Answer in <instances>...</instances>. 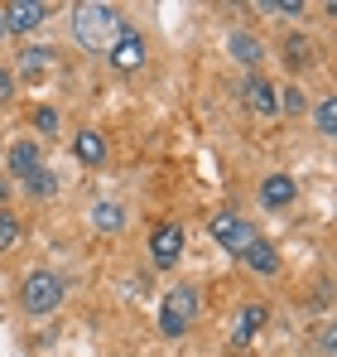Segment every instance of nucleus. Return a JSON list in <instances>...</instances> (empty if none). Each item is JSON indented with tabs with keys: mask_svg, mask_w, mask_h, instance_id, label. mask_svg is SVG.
<instances>
[{
	"mask_svg": "<svg viewBox=\"0 0 337 357\" xmlns=\"http://www.w3.org/2000/svg\"><path fill=\"white\" fill-rule=\"evenodd\" d=\"M72 34H77L82 49H92V54H111V44L125 34V20H120L116 5H97V0H87V5L72 10Z\"/></svg>",
	"mask_w": 337,
	"mask_h": 357,
	"instance_id": "nucleus-1",
	"label": "nucleus"
},
{
	"mask_svg": "<svg viewBox=\"0 0 337 357\" xmlns=\"http://www.w3.org/2000/svg\"><path fill=\"white\" fill-rule=\"evenodd\" d=\"M193 314H198V290H193V285H173L164 295V309H159V333H164V338L188 333Z\"/></svg>",
	"mask_w": 337,
	"mask_h": 357,
	"instance_id": "nucleus-2",
	"label": "nucleus"
},
{
	"mask_svg": "<svg viewBox=\"0 0 337 357\" xmlns=\"http://www.w3.org/2000/svg\"><path fill=\"white\" fill-rule=\"evenodd\" d=\"M19 304L29 309V314H49L63 304V280H58L54 271H34V275H24V285H19Z\"/></svg>",
	"mask_w": 337,
	"mask_h": 357,
	"instance_id": "nucleus-3",
	"label": "nucleus"
},
{
	"mask_svg": "<svg viewBox=\"0 0 337 357\" xmlns=\"http://www.w3.org/2000/svg\"><path fill=\"white\" fill-rule=\"evenodd\" d=\"M207 232H212V241H217V246L236 251V256H241V251H246V246L256 241V227H251V222H241L236 213H212Z\"/></svg>",
	"mask_w": 337,
	"mask_h": 357,
	"instance_id": "nucleus-4",
	"label": "nucleus"
},
{
	"mask_svg": "<svg viewBox=\"0 0 337 357\" xmlns=\"http://www.w3.org/2000/svg\"><path fill=\"white\" fill-rule=\"evenodd\" d=\"M0 15H5V29L29 34V29H39V24L49 20V5H44V0H10Z\"/></svg>",
	"mask_w": 337,
	"mask_h": 357,
	"instance_id": "nucleus-5",
	"label": "nucleus"
},
{
	"mask_svg": "<svg viewBox=\"0 0 337 357\" xmlns=\"http://www.w3.org/2000/svg\"><path fill=\"white\" fill-rule=\"evenodd\" d=\"M241 97H246V112H256V116H275L280 112V92H275V82L270 77H246V87H241Z\"/></svg>",
	"mask_w": 337,
	"mask_h": 357,
	"instance_id": "nucleus-6",
	"label": "nucleus"
},
{
	"mask_svg": "<svg viewBox=\"0 0 337 357\" xmlns=\"http://www.w3.org/2000/svg\"><path fill=\"white\" fill-rule=\"evenodd\" d=\"M111 63L120 68V73H135V68L145 63V39H140L135 29H125V34L111 44Z\"/></svg>",
	"mask_w": 337,
	"mask_h": 357,
	"instance_id": "nucleus-7",
	"label": "nucleus"
},
{
	"mask_svg": "<svg viewBox=\"0 0 337 357\" xmlns=\"http://www.w3.org/2000/svg\"><path fill=\"white\" fill-rule=\"evenodd\" d=\"M150 251H155V261H159V266H173V261H178V251H183V227L164 222V227L150 237Z\"/></svg>",
	"mask_w": 337,
	"mask_h": 357,
	"instance_id": "nucleus-8",
	"label": "nucleus"
},
{
	"mask_svg": "<svg viewBox=\"0 0 337 357\" xmlns=\"http://www.w3.org/2000/svg\"><path fill=\"white\" fill-rule=\"evenodd\" d=\"M241 261H246L256 275H275V271H280V256H275V246H270V241H260V237H256L251 246H246V251H241Z\"/></svg>",
	"mask_w": 337,
	"mask_h": 357,
	"instance_id": "nucleus-9",
	"label": "nucleus"
},
{
	"mask_svg": "<svg viewBox=\"0 0 337 357\" xmlns=\"http://www.w3.org/2000/svg\"><path fill=\"white\" fill-rule=\"evenodd\" d=\"M294 193H299V188H294L289 174H270L265 183H260V203H265V208H289Z\"/></svg>",
	"mask_w": 337,
	"mask_h": 357,
	"instance_id": "nucleus-10",
	"label": "nucleus"
},
{
	"mask_svg": "<svg viewBox=\"0 0 337 357\" xmlns=\"http://www.w3.org/2000/svg\"><path fill=\"white\" fill-rule=\"evenodd\" d=\"M10 169H15L19 178L39 174V150H34V140H19V145L10 150Z\"/></svg>",
	"mask_w": 337,
	"mask_h": 357,
	"instance_id": "nucleus-11",
	"label": "nucleus"
},
{
	"mask_svg": "<svg viewBox=\"0 0 337 357\" xmlns=\"http://www.w3.org/2000/svg\"><path fill=\"white\" fill-rule=\"evenodd\" d=\"M226 49H231V54H236L241 63H260V59H265V49H260V39H251L246 29H236V34L226 39Z\"/></svg>",
	"mask_w": 337,
	"mask_h": 357,
	"instance_id": "nucleus-12",
	"label": "nucleus"
},
{
	"mask_svg": "<svg viewBox=\"0 0 337 357\" xmlns=\"http://www.w3.org/2000/svg\"><path fill=\"white\" fill-rule=\"evenodd\" d=\"M280 54H284L289 68H308V63H313V44H308V39H299V34H289V39L280 44Z\"/></svg>",
	"mask_w": 337,
	"mask_h": 357,
	"instance_id": "nucleus-13",
	"label": "nucleus"
},
{
	"mask_svg": "<svg viewBox=\"0 0 337 357\" xmlns=\"http://www.w3.org/2000/svg\"><path fill=\"white\" fill-rule=\"evenodd\" d=\"M72 150H77V160H87V165H97V160L107 155V140H102L97 130H82V135L72 140Z\"/></svg>",
	"mask_w": 337,
	"mask_h": 357,
	"instance_id": "nucleus-14",
	"label": "nucleus"
},
{
	"mask_svg": "<svg viewBox=\"0 0 337 357\" xmlns=\"http://www.w3.org/2000/svg\"><path fill=\"white\" fill-rule=\"evenodd\" d=\"M265 319H270V314H265V304H246V314H241V328H236V343H246L256 328H265Z\"/></svg>",
	"mask_w": 337,
	"mask_h": 357,
	"instance_id": "nucleus-15",
	"label": "nucleus"
},
{
	"mask_svg": "<svg viewBox=\"0 0 337 357\" xmlns=\"http://www.w3.org/2000/svg\"><path fill=\"white\" fill-rule=\"evenodd\" d=\"M92 222H97L102 232H116L125 218H120V208H116V203H97V208H92Z\"/></svg>",
	"mask_w": 337,
	"mask_h": 357,
	"instance_id": "nucleus-16",
	"label": "nucleus"
},
{
	"mask_svg": "<svg viewBox=\"0 0 337 357\" xmlns=\"http://www.w3.org/2000/svg\"><path fill=\"white\" fill-rule=\"evenodd\" d=\"M49 59H54L49 49H24V54H19V68H24V73L34 77V73H39V68H44V63H49Z\"/></svg>",
	"mask_w": 337,
	"mask_h": 357,
	"instance_id": "nucleus-17",
	"label": "nucleus"
},
{
	"mask_svg": "<svg viewBox=\"0 0 337 357\" xmlns=\"http://www.w3.org/2000/svg\"><path fill=\"white\" fill-rule=\"evenodd\" d=\"M318 130H323V135H337V102L333 97L318 107Z\"/></svg>",
	"mask_w": 337,
	"mask_h": 357,
	"instance_id": "nucleus-18",
	"label": "nucleus"
},
{
	"mask_svg": "<svg viewBox=\"0 0 337 357\" xmlns=\"http://www.w3.org/2000/svg\"><path fill=\"white\" fill-rule=\"evenodd\" d=\"M15 241H19V222H15L10 213H0V251H10Z\"/></svg>",
	"mask_w": 337,
	"mask_h": 357,
	"instance_id": "nucleus-19",
	"label": "nucleus"
},
{
	"mask_svg": "<svg viewBox=\"0 0 337 357\" xmlns=\"http://www.w3.org/2000/svg\"><path fill=\"white\" fill-rule=\"evenodd\" d=\"M304 107H308V97L299 87H284L280 92V112H304Z\"/></svg>",
	"mask_w": 337,
	"mask_h": 357,
	"instance_id": "nucleus-20",
	"label": "nucleus"
},
{
	"mask_svg": "<svg viewBox=\"0 0 337 357\" xmlns=\"http://www.w3.org/2000/svg\"><path fill=\"white\" fill-rule=\"evenodd\" d=\"M10 97H15V77H10V73H5V68H0V107H5V102H10Z\"/></svg>",
	"mask_w": 337,
	"mask_h": 357,
	"instance_id": "nucleus-21",
	"label": "nucleus"
},
{
	"mask_svg": "<svg viewBox=\"0 0 337 357\" xmlns=\"http://www.w3.org/2000/svg\"><path fill=\"white\" fill-rule=\"evenodd\" d=\"M29 188H34V193H54V178L49 174H29Z\"/></svg>",
	"mask_w": 337,
	"mask_h": 357,
	"instance_id": "nucleus-22",
	"label": "nucleus"
},
{
	"mask_svg": "<svg viewBox=\"0 0 337 357\" xmlns=\"http://www.w3.org/2000/svg\"><path fill=\"white\" fill-rule=\"evenodd\" d=\"M58 126V112H49V107H44V112H39V130H54Z\"/></svg>",
	"mask_w": 337,
	"mask_h": 357,
	"instance_id": "nucleus-23",
	"label": "nucleus"
},
{
	"mask_svg": "<svg viewBox=\"0 0 337 357\" xmlns=\"http://www.w3.org/2000/svg\"><path fill=\"white\" fill-rule=\"evenodd\" d=\"M5 193H10V183H5V178H0V198H5Z\"/></svg>",
	"mask_w": 337,
	"mask_h": 357,
	"instance_id": "nucleus-24",
	"label": "nucleus"
},
{
	"mask_svg": "<svg viewBox=\"0 0 337 357\" xmlns=\"http://www.w3.org/2000/svg\"><path fill=\"white\" fill-rule=\"evenodd\" d=\"M5 34H10V29H5V15H0V39H5Z\"/></svg>",
	"mask_w": 337,
	"mask_h": 357,
	"instance_id": "nucleus-25",
	"label": "nucleus"
}]
</instances>
